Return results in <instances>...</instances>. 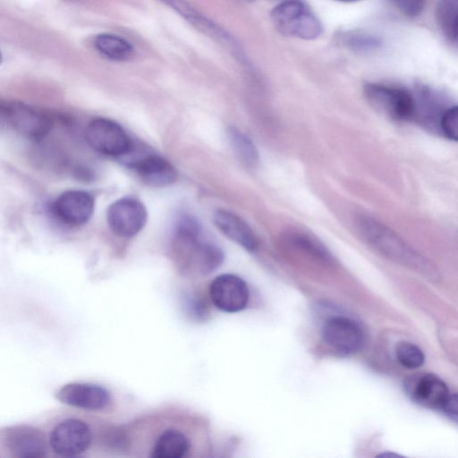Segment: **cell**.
I'll use <instances>...</instances> for the list:
<instances>
[{
  "label": "cell",
  "mask_w": 458,
  "mask_h": 458,
  "mask_svg": "<svg viewBox=\"0 0 458 458\" xmlns=\"http://www.w3.org/2000/svg\"><path fill=\"white\" fill-rule=\"evenodd\" d=\"M356 227L361 238L386 257L422 273L433 272L431 264L424 257L381 222L360 216Z\"/></svg>",
  "instance_id": "7a4b0ae2"
},
{
  "label": "cell",
  "mask_w": 458,
  "mask_h": 458,
  "mask_svg": "<svg viewBox=\"0 0 458 458\" xmlns=\"http://www.w3.org/2000/svg\"><path fill=\"white\" fill-rule=\"evenodd\" d=\"M130 167L146 184L152 187H165L177 179L174 166L157 155H147L130 164Z\"/></svg>",
  "instance_id": "9a60e30c"
},
{
  "label": "cell",
  "mask_w": 458,
  "mask_h": 458,
  "mask_svg": "<svg viewBox=\"0 0 458 458\" xmlns=\"http://www.w3.org/2000/svg\"><path fill=\"white\" fill-rule=\"evenodd\" d=\"M148 212L138 199L123 197L113 202L106 213V221L111 231L117 236L130 238L145 226Z\"/></svg>",
  "instance_id": "52a82bcc"
},
{
  "label": "cell",
  "mask_w": 458,
  "mask_h": 458,
  "mask_svg": "<svg viewBox=\"0 0 458 458\" xmlns=\"http://www.w3.org/2000/svg\"><path fill=\"white\" fill-rule=\"evenodd\" d=\"M272 1H277L279 3H282V2H284V1H287V0H272Z\"/></svg>",
  "instance_id": "f1b7e54d"
},
{
  "label": "cell",
  "mask_w": 458,
  "mask_h": 458,
  "mask_svg": "<svg viewBox=\"0 0 458 458\" xmlns=\"http://www.w3.org/2000/svg\"><path fill=\"white\" fill-rule=\"evenodd\" d=\"M62 403L86 411H102L112 401L111 394L103 386L84 382L68 383L55 393Z\"/></svg>",
  "instance_id": "8fae6325"
},
{
  "label": "cell",
  "mask_w": 458,
  "mask_h": 458,
  "mask_svg": "<svg viewBox=\"0 0 458 458\" xmlns=\"http://www.w3.org/2000/svg\"><path fill=\"white\" fill-rule=\"evenodd\" d=\"M99 438L106 447L115 450L123 451L129 445L128 436L126 432L116 427L106 428L101 433Z\"/></svg>",
  "instance_id": "cb8c5ba5"
},
{
  "label": "cell",
  "mask_w": 458,
  "mask_h": 458,
  "mask_svg": "<svg viewBox=\"0 0 458 458\" xmlns=\"http://www.w3.org/2000/svg\"><path fill=\"white\" fill-rule=\"evenodd\" d=\"M93 45L100 55L114 61L127 60L132 55L134 51L130 41L112 33L97 35Z\"/></svg>",
  "instance_id": "ac0fdd59"
},
{
  "label": "cell",
  "mask_w": 458,
  "mask_h": 458,
  "mask_svg": "<svg viewBox=\"0 0 458 458\" xmlns=\"http://www.w3.org/2000/svg\"><path fill=\"white\" fill-rule=\"evenodd\" d=\"M230 144L238 158L248 166L255 165L259 161V153L252 140L237 128L228 130Z\"/></svg>",
  "instance_id": "ffe728a7"
},
{
  "label": "cell",
  "mask_w": 458,
  "mask_h": 458,
  "mask_svg": "<svg viewBox=\"0 0 458 458\" xmlns=\"http://www.w3.org/2000/svg\"><path fill=\"white\" fill-rule=\"evenodd\" d=\"M440 131L449 140L458 142V106L445 109L440 120Z\"/></svg>",
  "instance_id": "d4e9b609"
},
{
  "label": "cell",
  "mask_w": 458,
  "mask_h": 458,
  "mask_svg": "<svg viewBox=\"0 0 458 458\" xmlns=\"http://www.w3.org/2000/svg\"><path fill=\"white\" fill-rule=\"evenodd\" d=\"M67 1H76V0H67Z\"/></svg>",
  "instance_id": "4dcf8cb0"
},
{
  "label": "cell",
  "mask_w": 458,
  "mask_h": 458,
  "mask_svg": "<svg viewBox=\"0 0 458 458\" xmlns=\"http://www.w3.org/2000/svg\"><path fill=\"white\" fill-rule=\"evenodd\" d=\"M92 437V431L86 422L76 418H68L52 428L48 445L57 455L77 456L89 449Z\"/></svg>",
  "instance_id": "8992f818"
},
{
  "label": "cell",
  "mask_w": 458,
  "mask_h": 458,
  "mask_svg": "<svg viewBox=\"0 0 458 458\" xmlns=\"http://www.w3.org/2000/svg\"><path fill=\"white\" fill-rule=\"evenodd\" d=\"M191 442L181 430L165 428L155 439L151 454L153 458H182L187 455Z\"/></svg>",
  "instance_id": "e0dca14e"
},
{
  "label": "cell",
  "mask_w": 458,
  "mask_h": 458,
  "mask_svg": "<svg viewBox=\"0 0 458 458\" xmlns=\"http://www.w3.org/2000/svg\"><path fill=\"white\" fill-rule=\"evenodd\" d=\"M213 219L216 227L230 240L249 250L258 247V239L253 231L237 215L219 209L214 213Z\"/></svg>",
  "instance_id": "2e32d148"
},
{
  "label": "cell",
  "mask_w": 458,
  "mask_h": 458,
  "mask_svg": "<svg viewBox=\"0 0 458 458\" xmlns=\"http://www.w3.org/2000/svg\"><path fill=\"white\" fill-rule=\"evenodd\" d=\"M437 17L445 37L458 43V0H440Z\"/></svg>",
  "instance_id": "d6986e66"
},
{
  "label": "cell",
  "mask_w": 458,
  "mask_h": 458,
  "mask_svg": "<svg viewBox=\"0 0 458 458\" xmlns=\"http://www.w3.org/2000/svg\"><path fill=\"white\" fill-rule=\"evenodd\" d=\"M172 253L182 271L201 276L216 269L224 259L222 250L202 238L199 224L188 215L182 216L177 222Z\"/></svg>",
  "instance_id": "6da1fadb"
},
{
  "label": "cell",
  "mask_w": 458,
  "mask_h": 458,
  "mask_svg": "<svg viewBox=\"0 0 458 458\" xmlns=\"http://www.w3.org/2000/svg\"><path fill=\"white\" fill-rule=\"evenodd\" d=\"M321 332L325 344L345 355L357 352L364 344L361 327L347 317L335 316L327 318Z\"/></svg>",
  "instance_id": "9c48e42d"
},
{
  "label": "cell",
  "mask_w": 458,
  "mask_h": 458,
  "mask_svg": "<svg viewBox=\"0 0 458 458\" xmlns=\"http://www.w3.org/2000/svg\"><path fill=\"white\" fill-rule=\"evenodd\" d=\"M160 1L174 10L178 14L187 20L188 22L204 32H212L214 30L211 22L199 13L186 0Z\"/></svg>",
  "instance_id": "44dd1931"
},
{
  "label": "cell",
  "mask_w": 458,
  "mask_h": 458,
  "mask_svg": "<svg viewBox=\"0 0 458 458\" xmlns=\"http://www.w3.org/2000/svg\"><path fill=\"white\" fill-rule=\"evenodd\" d=\"M338 1H341V2H354V1H357V0H338Z\"/></svg>",
  "instance_id": "83f0119b"
},
{
  "label": "cell",
  "mask_w": 458,
  "mask_h": 458,
  "mask_svg": "<svg viewBox=\"0 0 458 458\" xmlns=\"http://www.w3.org/2000/svg\"><path fill=\"white\" fill-rule=\"evenodd\" d=\"M341 42L347 47L356 51L375 48L379 45V40L376 37L359 32L343 34L341 36Z\"/></svg>",
  "instance_id": "603a6c76"
},
{
  "label": "cell",
  "mask_w": 458,
  "mask_h": 458,
  "mask_svg": "<svg viewBox=\"0 0 458 458\" xmlns=\"http://www.w3.org/2000/svg\"><path fill=\"white\" fill-rule=\"evenodd\" d=\"M406 394L417 404L441 409L449 390L445 383L432 373H419L408 377L403 383Z\"/></svg>",
  "instance_id": "5bb4252c"
},
{
  "label": "cell",
  "mask_w": 458,
  "mask_h": 458,
  "mask_svg": "<svg viewBox=\"0 0 458 458\" xmlns=\"http://www.w3.org/2000/svg\"><path fill=\"white\" fill-rule=\"evenodd\" d=\"M2 114L10 126L21 135L38 140L52 128L51 119L43 112L17 101L2 104Z\"/></svg>",
  "instance_id": "ba28073f"
},
{
  "label": "cell",
  "mask_w": 458,
  "mask_h": 458,
  "mask_svg": "<svg viewBox=\"0 0 458 458\" xmlns=\"http://www.w3.org/2000/svg\"><path fill=\"white\" fill-rule=\"evenodd\" d=\"M244 1H248V2H250V1H254V0H244Z\"/></svg>",
  "instance_id": "f546056e"
},
{
  "label": "cell",
  "mask_w": 458,
  "mask_h": 458,
  "mask_svg": "<svg viewBox=\"0 0 458 458\" xmlns=\"http://www.w3.org/2000/svg\"><path fill=\"white\" fill-rule=\"evenodd\" d=\"M1 443L11 456L17 458H39L47 454L44 434L27 425H14L1 432Z\"/></svg>",
  "instance_id": "30bf717a"
},
{
  "label": "cell",
  "mask_w": 458,
  "mask_h": 458,
  "mask_svg": "<svg viewBox=\"0 0 458 458\" xmlns=\"http://www.w3.org/2000/svg\"><path fill=\"white\" fill-rule=\"evenodd\" d=\"M364 93L369 103L378 112L394 121H414L416 102L406 89L380 83H368Z\"/></svg>",
  "instance_id": "277c9868"
},
{
  "label": "cell",
  "mask_w": 458,
  "mask_h": 458,
  "mask_svg": "<svg viewBox=\"0 0 458 458\" xmlns=\"http://www.w3.org/2000/svg\"><path fill=\"white\" fill-rule=\"evenodd\" d=\"M440 410L458 424V394H449Z\"/></svg>",
  "instance_id": "4316f807"
},
{
  "label": "cell",
  "mask_w": 458,
  "mask_h": 458,
  "mask_svg": "<svg viewBox=\"0 0 458 458\" xmlns=\"http://www.w3.org/2000/svg\"><path fill=\"white\" fill-rule=\"evenodd\" d=\"M270 18L276 30L281 34L301 39H315L323 30L318 18L301 0L279 3L271 11Z\"/></svg>",
  "instance_id": "3957f363"
},
{
  "label": "cell",
  "mask_w": 458,
  "mask_h": 458,
  "mask_svg": "<svg viewBox=\"0 0 458 458\" xmlns=\"http://www.w3.org/2000/svg\"><path fill=\"white\" fill-rule=\"evenodd\" d=\"M395 356L401 365L411 369L421 367L425 361V356L421 349L406 341L397 344Z\"/></svg>",
  "instance_id": "7402d4cb"
},
{
  "label": "cell",
  "mask_w": 458,
  "mask_h": 458,
  "mask_svg": "<svg viewBox=\"0 0 458 458\" xmlns=\"http://www.w3.org/2000/svg\"><path fill=\"white\" fill-rule=\"evenodd\" d=\"M94 208L93 196L81 190L63 192L51 206L54 216L69 226H79L87 223L94 212Z\"/></svg>",
  "instance_id": "7c38bea8"
},
{
  "label": "cell",
  "mask_w": 458,
  "mask_h": 458,
  "mask_svg": "<svg viewBox=\"0 0 458 458\" xmlns=\"http://www.w3.org/2000/svg\"><path fill=\"white\" fill-rule=\"evenodd\" d=\"M408 17L420 15L425 6V0H388Z\"/></svg>",
  "instance_id": "484cf974"
},
{
  "label": "cell",
  "mask_w": 458,
  "mask_h": 458,
  "mask_svg": "<svg viewBox=\"0 0 458 458\" xmlns=\"http://www.w3.org/2000/svg\"><path fill=\"white\" fill-rule=\"evenodd\" d=\"M209 296L218 310L233 313L246 307L249 301V289L239 276L225 274L212 281L209 285Z\"/></svg>",
  "instance_id": "4fadbf2b"
},
{
  "label": "cell",
  "mask_w": 458,
  "mask_h": 458,
  "mask_svg": "<svg viewBox=\"0 0 458 458\" xmlns=\"http://www.w3.org/2000/svg\"><path fill=\"white\" fill-rule=\"evenodd\" d=\"M85 140L91 148L106 156L125 155L132 148V141L124 129L108 118L93 119L85 129Z\"/></svg>",
  "instance_id": "5b68a950"
}]
</instances>
